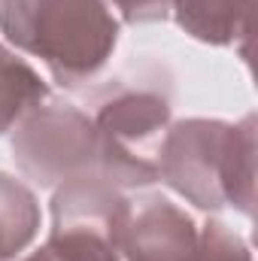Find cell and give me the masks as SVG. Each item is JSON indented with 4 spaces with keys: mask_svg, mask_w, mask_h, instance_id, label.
<instances>
[{
    "mask_svg": "<svg viewBox=\"0 0 258 261\" xmlns=\"http://www.w3.org/2000/svg\"><path fill=\"white\" fill-rule=\"evenodd\" d=\"M15 167L40 189H58L67 179L97 173V140L85 107L43 100L31 110L9 140Z\"/></svg>",
    "mask_w": 258,
    "mask_h": 261,
    "instance_id": "277c9868",
    "label": "cell"
},
{
    "mask_svg": "<svg viewBox=\"0 0 258 261\" xmlns=\"http://www.w3.org/2000/svg\"><path fill=\"white\" fill-rule=\"evenodd\" d=\"M37 195L15 176L0 170V261L18 258L40 234Z\"/></svg>",
    "mask_w": 258,
    "mask_h": 261,
    "instance_id": "9c48e42d",
    "label": "cell"
},
{
    "mask_svg": "<svg viewBox=\"0 0 258 261\" xmlns=\"http://www.w3.org/2000/svg\"><path fill=\"white\" fill-rule=\"evenodd\" d=\"M18 261H76V258L64 255V252H61V249H55L52 243H43L40 249H34L31 255H24V258H18Z\"/></svg>",
    "mask_w": 258,
    "mask_h": 261,
    "instance_id": "7c38bea8",
    "label": "cell"
},
{
    "mask_svg": "<svg viewBox=\"0 0 258 261\" xmlns=\"http://www.w3.org/2000/svg\"><path fill=\"white\" fill-rule=\"evenodd\" d=\"M119 21L125 24H155L170 15L173 0H110Z\"/></svg>",
    "mask_w": 258,
    "mask_h": 261,
    "instance_id": "8fae6325",
    "label": "cell"
},
{
    "mask_svg": "<svg viewBox=\"0 0 258 261\" xmlns=\"http://www.w3.org/2000/svg\"><path fill=\"white\" fill-rule=\"evenodd\" d=\"M122 21L110 0H0V37L40 58L64 88L91 82L119 46Z\"/></svg>",
    "mask_w": 258,
    "mask_h": 261,
    "instance_id": "6da1fadb",
    "label": "cell"
},
{
    "mask_svg": "<svg viewBox=\"0 0 258 261\" xmlns=\"http://www.w3.org/2000/svg\"><path fill=\"white\" fill-rule=\"evenodd\" d=\"M192 261H255V258H252L249 243L234 228H228L219 219H210L200 228L197 252H194Z\"/></svg>",
    "mask_w": 258,
    "mask_h": 261,
    "instance_id": "30bf717a",
    "label": "cell"
},
{
    "mask_svg": "<svg viewBox=\"0 0 258 261\" xmlns=\"http://www.w3.org/2000/svg\"><path fill=\"white\" fill-rule=\"evenodd\" d=\"M49 97L52 94L40 70L0 40V137Z\"/></svg>",
    "mask_w": 258,
    "mask_h": 261,
    "instance_id": "ba28073f",
    "label": "cell"
},
{
    "mask_svg": "<svg viewBox=\"0 0 258 261\" xmlns=\"http://www.w3.org/2000/svg\"><path fill=\"white\" fill-rule=\"evenodd\" d=\"M255 0H173L170 15L197 43L240 46L249 40Z\"/></svg>",
    "mask_w": 258,
    "mask_h": 261,
    "instance_id": "52a82bcc",
    "label": "cell"
},
{
    "mask_svg": "<svg viewBox=\"0 0 258 261\" xmlns=\"http://www.w3.org/2000/svg\"><path fill=\"white\" fill-rule=\"evenodd\" d=\"M200 225L167 197H149L131 206L122 240L125 261H192Z\"/></svg>",
    "mask_w": 258,
    "mask_h": 261,
    "instance_id": "8992f818",
    "label": "cell"
},
{
    "mask_svg": "<svg viewBox=\"0 0 258 261\" xmlns=\"http://www.w3.org/2000/svg\"><path fill=\"white\" fill-rule=\"evenodd\" d=\"M158 179L197 210L219 213L234 206L252 216L255 206V116L240 122L183 119L170 122Z\"/></svg>",
    "mask_w": 258,
    "mask_h": 261,
    "instance_id": "7a4b0ae2",
    "label": "cell"
},
{
    "mask_svg": "<svg viewBox=\"0 0 258 261\" xmlns=\"http://www.w3.org/2000/svg\"><path fill=\"white\" fill-rule=\"evenodd\" d=\"M97 140V176L116 189H146L158 182L161 146L170 128V94L155 82L116 79L88 100Z\"/></svg>",
    "mask_w": 258,
    "mask_h": 261,
    "instance_id": "3957f363",
    "label": "cell"
},
{
    "mask_svg": "<svg viewBox=\"0 0 258 261\" xmlns=\"http://www.w3.org/2000/svg\"><path fill=\"white\" fill-rule=\"evenodd\" d=\"M131 200L97 173L67 179L52 195L49 240L76 261H122Z\"/></svg>",
    "mask_w": 258,
    "mask_h": 261,
    "instance_id": "5b68a950",
    "label": "cell"
}]
</instances>
